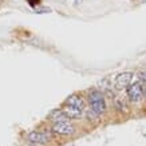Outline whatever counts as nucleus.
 <instances>
[{"label": "nucleus", "mask_w": 146, "mask_h": 146, "mask_svg": "<svg viewBox=\"0 0 146 146\" xmlns=\"http://www.w3.org/2000/svg\"><path fill=\"white\" fill-rule=\"evenodd\" d=\"M90 105H91V110L95 114H102L106 109L105 98L99 91H93L90 94Z\"/></svg>", "instance_id": "nucleus-1"}, {"label": "nucleus", "mask_w": 146, "mask_h": 146, "mask_svg": "<svg viewBox=\"0 0 146 146\" xmlns=\"http://www.w3.org/2000/svg\"><path fill=\"white\" fill-rule=\"evenodd\" d=\"M127 95L131 101H139L143 95V87L141 83H131L127 86Z\"/></svg>", "instance_id": "nucleus-2"}, {"label": "nucleus", "mask_w": 146, "mask_h": 146, "mask_svg": "<svg viewBox=\"0 0 146 146\" xmlns=\"http://www.w3.org/2000/svg\"><path fill=\"white\" fill-rule=\"evenodd\" d=\"M131 79H133V74L131 72H122L117 76L115 79V86L118 89H123V87H127L129 84H131Z\"/></svg>", "instance_id": "nucleus-3"}, {"label": "nucleus", "mask_w": 146, "mask_h": 146, "mask_svg": "<svg viewBox=\"0 0 146 146\" xmlns=\"http://www.w3.org/2000/svg\"><path fill=\"white\" fill-rule=\"evenodd\" d=\"M52 130L58 134H72L74 133V126H71L68 122H59L52 126Z\"/></svg>", "instance_id": "nucleus-4"}, {"label": "nucleus", "mask_w": 146, "mask_h": 146, "mask_svg": "<svg viewBox=\"0 0 146 146\" xmlns=\"http://www.w3.org/2000/svg\"><path fill=\"white\" fill-rule=\"evenodd\" d=\"M48 138L50 137L46 133H40V131H31L28 134V141L32 143H46Z\"/></svg>", "instance_id": "nucleus-5"}, {"label": "nucleus", "mask_w": 146, "mask_h": 146, "mask_svg": "<svg viewBox=\"0 0 146 146\" xmlns=\"http://www.w3.org/2000/svg\"><path fill=\"white\" fill-rule=\"evenodd\" d=\"M66 105L70 107H75L79 110H83V99L78 95H70L66 99Z\"/></svg>", "instance_id": "nucleus-6"}, {"label": "nucleus", "mask_w": 146, "mask_h": 146, "mask_svg": "<svg viewBox=\"0 0 146 146\" xmlns=\"http://www.w3.org/2000/svg\"><path fill=\"white\" fill-rule=\"evenodd\" d=\"M50 119L54 121L55 123H59V122H68V118L67 115L64 114V111L62 110H52L50 113Z\"/></svg>", "instance_id": "nucleus-7"}, {"label": "nucleus", "mask_w": 146, "mask_h": 146, "mask_svg": "<svg viewBox=\"0 0 146 146\" xmlns=\"http://www.w3.org/2000/svg\"><path fill=\"white\" fill-rule=\"evenodd\" d=\"M64 114L67 115V118H68V119H71V118H79L80 115H82V110L75 109V107L67 106L66 109H64Z\"/></svg>", "instance_id": "nucleus-8"}, {"label": "nucleus", "mask_w": 146, "mask_h": 146, "mask_svg": "<svg viewBox=\"0 0 146 146\" xmlns=\"http://www.w3.org/2000/svg\"><path fill=\"white\" fill-rule=\"evenodd\" d=\"M139 80L146 84V72H139Z\"/></svg>", "instance_id": "nucleus-9"}]
</instances>
